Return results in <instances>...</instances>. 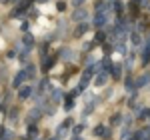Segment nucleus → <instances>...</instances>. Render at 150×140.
<instances>
[{
  "label": "nucleus",
  "instance_id": "nucleus-28",
  "mask_svg": "<svg viewBox=\"0 0 150 140\" xmlns=\"http://www.w3.org/2000/svg\"><path fill=\"white\" fill-rule=\"evenodd\" d=\"M130 134H132V132H130V126H126V128L122 130V134H120V138H122V140H128V138H130Z\"/></svg>",
  "mask_w": 150,
  "mask_h": 140
},
{
  "label": "nucleus",
  "instance_id": "nucleus-38",
  "mask_svg": "<svg viewBox=\"0 0 150 140\" xmlns=\"http://www.w3.org/2000/svg\"><path fill=\"white\" fill-rule=\"evenodd\" d=\"M4 132H6V128H4V126H0V138L4 136Z\"/></svg>",
  "mask_w": 150,
  "mask_h": 140
},
{
  "label": "nucleus",
  "instance_id": "nucleus-39",
  "mask_svg": "<svg viewBox=\"0 0 150 140\" xmlns=\"http://www.w3.org/2000/svg\"><path fill=\"white\" fill-rule=\"evenodd\" d=\"M36 2H38V4H44V2H48V0H36Z\"/></svg>",
  "mask_w": 150,
  "mask_h": 140
},
{
  "label": "nucleus",
  "instance_id": "nucleus-32",
  "mask_svg": "<svg viewBox=\"0 0 150 140\" xmlns=\"http://www.w3.org/2000/svg\"><path fill=\"white\" fill-rule=\"evenodd\" d=\"M56 134H58V138H60V136H64V134H66V126H64V124H60L58 130H56Z\"/></svg>",
  "mask_w": 150,
  "mask_h": 140
},
{
  "label": "nucleus",
  "instance_id": "nucleus-24",
  "mask_svg": "<svg viewBox=\"0 0 150 140\" xmlns=\"http://www.w3.org/2000/svg\"><path fill=\"white\" fill-rule=\"evenodd\" d=\"M110 66H112V62H110V56H104V60L100 62V68L108 72V70H110Z\"/></svg>",
  "mask_w": 150,
  "mask_h": 140
},
{
  "label": "nucleus",
  "instance_id": "nucleus-41",
  "mask_svg": "<svg viewBox=\"0 0 150 140\" xmlns=\"http://www.w3.org/2000/svg\"><path fill=\"white\" fill-rule=\"evenodd\" d=\"M50 140H58V136H56V138H50Z\"/></svg>",
  "mask_w": 150,
  "mask_h": 140
},
{
  "label": "nucleus",
  "instance_id": "nucleus-25",
  "mask_svg": "<svg viewBox=\"0 0 150 140\" xmlns=\"http://www.w3.org/2000/svg\"><path fill=\"white\" fill-rule=\"evenodd\" d=\"M122 122V114H114V116H110V124L112 126H118Z\"/></svg>",
  "mask_w": 150,
  "mask_h": 140
},
{
  "label": "nucleus",
  "instance_id": "nucleus-16",
  "mask_svg": "<svg viewBox=\"0 0 150 140\" xmlns=\"http://www.w3.org/2000/svg\"><path fill=\"white\" fill-rule=\"evenodd\" d=\"M38 118H40V110H38V108L30 110V112H28V124H34V122H38Z\"/></svg>",
  "mask_w": 150,
  "mask_h": 140
},
{
  "label": "nucleus",
  "instance_id": "nucleus-31",
  "mask_svg": "<svg viewBox=\"0 0 150 140\" xmlns=\"http://www.w3.org/2000/svg\"><path fill=\"white\" fill-rule=\"evenodd\" d=\"M82 128H84V124H76V126L72 128V134H74V136H78V134L82 132Z\"/></svg>",
  "mask_w": 150,
  "mask_h": 140
},
{
  "label": "nucleus",
  "instance_id": "nucleus-34",
  "mask_svg": "<svg viewBox=\"0 0 150 140\" xmlns=\"http://www.w3.org/2000/svg\"><path fill=\"white\" fill-rule=\"evenodd\" d=\"M56 10L58 12H64V10H66V2H62V0H60V2L56 4Z\"/></svg>",
  "mask_w": 150,
  "mask_h": 140
},
{
  "label": "nucleus",
  "instance_id": "nucleus-40",
  "mask_svg": "<svg viewBox=\"0 0 150 140\" xmlns=\"http://www.w3.org/2000/svg\"><path fill=\"white\" fill-rule=\"evenodd\" d=\"M72 140H82V138L80 136H72Z\"/></svg>",
  "mask_w": 150,
  "mask_h": 140
},
{
  "label": "nucleus",
  "instance_id": "nucleus-35",
  "mask_svg": "<svg viewBox=\"0 0 150 140\" xmlns=\"http://www.w3.org/2000/svg\"><path fill=\"white\" fill-rule=\"evenodd\" d=\"M128 140H142V132H134V134H130V138Z\"/></svg>",
  "mask_w": 150,
  "mask_h": 140
},
{
  "label": "nucleus",
  "instance_id": "nucleus-5",
  "mask_svg": "<svg viewBox=\"0 0 150 140\" xmlns=\"http://www.w3.org/2000/svg\"><path fill=\"white\" fill-rule=\"evenodd\" d=\"M124 88H126L128 94H134L136 90H138V88H136V82H134V78H132L130 74H128V78L124 80Z\"/></svg>",
  "mask_w": 150,
  "mask_h": 140
},
{
  "label": "nucleus",
  "instance_id": "nucleus-15",
  "mask_svg": "<svg viewBox=\"0 0 150 140\" xmlns=\"http://www.w3.org/2000/svg\"><path fill=\"white\" fill-rule=\"evenodd\" d=\"M28 6H30V2H22V4H18V8H14L10 16H12V18H14V16H20V14H22V12L28 8Z\"/></svg>",
  "mask_w": 150,
  "mask_h": 140
},
{
  "label": "nucleus",
  "instance_id": "nucleus-6",
  "mask_svg": "<svg viewBox=\"0 0 150 140\" xmlns=\"http://www.w3.org/2000/svg\"><path fill=\"white\" fill-rule=\"evenodd\" d=\"M32 94H34V86L26 84V86H22V88H20V92H18V96H20L22 100H26V98H30Z\"/></svg>",
  "mask_w": 150,
  "mask_h": 140
},
{
  "label": "nucleus",
  "instance_id": "nucleus-2",
  "mask_svg": "<svg viewBox=\"0 0 150 140\" xmlns=\"http://www.w3.org/2000/svg\"><path fill=\"white\" fill-rule=\"evenodd\" d=\"M140 60H142V66H148V64H150V36L146 38V42H144V48H142V56H140Z\"/></svg>",
  "mask_w": 150,
  "mask_h": 140
},
{
  "label": "nucleus",
  "instance_id": "nucleus-10",
  "mask_svg": "<svg viewBox=\"0 0 150 140\" xmlns=\"http://www.w3.org/2000/svg\"><path fill=\"white\" fill-rule=\"evenodd\" d=\"M72 18H74L76 22H78V20H80V22H84V20L88 18V14H86V10H84V8H76V10H74V14H72Z\"/></svg>",
  "mask_w": 150,
  "mask_h": 140
},
{
  "label": "nucleus",
  "instance_id": "nucleus-18",
  "mask_svg": "<svg viewBox=\"0 0 150 140\" xmlns=\"http://www.w3.org/2000/svg\"><path fill=\"white\" fill-rule=\"evenodd\" d=\"M36 136H38V128H36L34 124H30V126H28V132H26V138H28V140H34Z\"/></svg>",
  "mask_w": 150,
  "mask_h": 140
},
{
  "label": "nucleus",
  "instance_id": "nucleus-30",
  "mask_svg": "<svg viewBox=\"0 0 150 140\" xmlns=\"http://www.w3.org/2000/svg\"><path fill=\"white\" fill-rule=\"evenodd\" d=\"M146 116H148V108H140V110H138V118H140V120H144Z\"/></svg>",
  "mask_w": 150,
  "mask_h": 140
},
{
  "label": "nucleus",
  "instance_id": "nucleus-23",
  "mask_svg": "<svg viewBox=\"0 0 150 140\" xmlns=\"http://www.w3.org/2000/svg\"><path fill=\"white\" fill-rule=\"evenodd\" d=\"M60 58H62V60H72V50H70V48L60 50Z\"/></svg>",
  "mask_w": 150,
  "mask_h": 140
},
{
  "label": "nucleus",
  "instance_id": "nucleus-17",
  "mask_svg": "<svg viewBox=\"0 0 150 140\" xmlns=\"http://www.w3.org/2000/svg\"><path fill=\"white\" fill-rule=\"evenodd\" d=\"M104 42H106V34H104L102 30H98L96 36H94V44H96V46H102Z\"/></svg>",
  "mask_w": 150,
  "mask_h": 140
},
{
  "label": "nucleus",
  "instance_id": "nucleus-7",
  "mask_svg": "<svg viewBox=\"0 0 150 140\" xmlns=\"http://www.w3.org/2000/svg\"><path fill=\"white\" fill-rule=\"evenodd\" d=\"M106 22H108V14H96V16H94V28L100 30Z\"/></svg>",
  "mask_w": 150,
  "mask_h": 140
},
{
  "label": "nucleus",
  "instance_id": "nucleus-19",
  "mask_svg": "<svg viewBox=\"0 0 150 140\" xmlns=\"http://www.w3.org/2000/svg\"><path fill=\"white\" fill-rule=\"evenodd\" d=\"M24 70H26V78H28V80H32V78L36 76V66L34 64H28Z\"/></svg>",
  "mask_w": 150,
  "mask_h": 140
},
{
  "label": "nucleus",
  "instance_id": "nucleus-29",
  "mask_svg": "<svg viewBox=\"0 0 150 140\" xmlns=\"http://www.w3.org/2000/svg\"><path fill=\"white\" fill-rule=\"evenodd\" d=\"M130 42H132V44H140V36H138V32H132V34H130Z\"/></svg>",
  "mask_w": 150,
  "mask_h": 140
},
{
  "label": "nucleus",
  "instance_id": "nucleus-42",
  "mask_svg": "<svg viewBox=\"0 0 150 140\" xmlns=\"http://www.w3.org/2000/svg\"><path fill=\"white\" fill-rule=\"evenodd\" d=\"M148 116H150V110H148Z\"/></svg>",
  "mask_w": 150,
  "mask_h": 140
},
{
  "label": "nucleus",
  "instance_id": "nucleus-21",
  "mask_svg": "<svg viewBox=\"0 0 150 140\" xmlns=\"http://www.w3.org/2000/svg\"><path fill=\"white\" fill-rule=\"evenodd\" d=\"M88 82H90V80H88V78H84V76L80 78V82H78V86H76V90H78V94L86 90V86H88Z\"/></svg>",
  "mask_w": 150,
  "mask_h": 140
},
{
  "label": "nucleus",
  "instance_id": "nucleus-9",
  "mask_svg": "<svg viewBox=\"0 0 150 140\" xmlns=\"http://www.w3.org/2000/svg\"><path fill=\"white\" fill-rule=\"evenodd\" d=\"M134 82H136V88H142V86H146V84L150 82V72H148V70H144V74L140 76L138 80H134Z\"/></svg>",
  "mask_w": 150,
  "mask_h": 140
},
{
  "label": "nucleus",
  "instance_id": "nucleus-36",
  "mask_svg": "<svg viewBox=\"0 0 150 140\" xmlns=\"http://www.w3.org/2000/svg\"><path fill=\"white\" fill-rule=\"evenodd\" d=\"M8 116H10V120H16V110H14V108L8 112Z\"/></svg>",
  "mask_w": 150,
  "mask_h": 140
},
{
  "label": "nucleus",
  "instance_id": "nucleus-14",
  "mask_svg": "<svg viewBox=\"0 0 150 140\" xmlns=\"http://www.w3.org/2000/svg\"><path fill=\"white\" fill-rule=\"evenodd\" d=\"M88 28H90V26H88L86 22H80L78 26H76V30H74V36H76V38H80L82 34H86V30H88Z\"/></svg>",
  "mask_w": 150,
  "mask_h": 140
},
{
  "label": "nucleus",
  "instance_id": "nucleus-37",
  "mask_svg": "<svg viewBox=\"0 0 150 140\" xmlns=\"http://www.w3.org/2000/svg\"><path fill=\"white\" fill-rule=\"evenodd\" d=\"M84 2H86V0H72V4L78 6V8H80V4H84Z\"/></svg>",
  "mask_w": 150,
  "mask_h": 140
},
{
  "label": "nucleus",
  "instance_id": "nucleus-26",
  "mask_svg": "<svg viewBox=\"0 0 150 140\" xmlns=\"http://www.w3.org/2000/svg\"><path fill=\"white\" fill-rule=\"evenodd\" d=\"M72 108H74V98H66V102H64V110H66V112H70V110H72Z\"/></svg>",
  "mask_w": 150,
  "mask_h": 140
},
{
  "label": "nucleus",
  "instance_id": "nucleus-22",
  "mask_svg": "<svg viewBox=\"0 0 150 140\" xmlns=\"http://www.w3.org/2000/svg\"><path fill=\"white\" fill-rule=\"evenodd\" d=\"M22 42H24V46H26L28 50H30V48L34 46V36H32V34H26V36H24V40H22Z\"/></svg>",
  "mask_w": 150,
  "mask_h": 140
},
{
  "label": "nucleus",
  "instance_id": "nucleus-13",
  "mask_svg": "<svg viewBox=\"0 0 150 140\" xmlns=\"http://www.w3.org/2000/svg\"><path fill=\"white\" fill-rule=\"evenodd\" d=\"M110 8H112V12H116L118 16H122V12H124V4H122L120 0H114V2L110 4Z\"/></svg>",
  "mask_w": 150,
  "mask_h": 140
},
{
  "label": "nucleus",
  "instance_id": "nucleus-11",
  "mask_svg": "<svg viewBox=\"0 0 150 140\" xmlns=\"http://www.w3.org/2000/svg\"><path fill=\"white\" fill-rule=\"evenodd\" d=\"M140 0H130V4H128V10H130V14L132 16H138V12H140Z\"/></svg>",
  "mask_w": 150,
  "mask_h": 140
},
{
  "label": "nucleus",
  "instance_id": "nucleus-1",
  "mask_svg": "<svg viewBox=\"0 0 150 140\" xmlns=\"http://www.w3.org/2000/svg\"><path fill=\"white\" fill-rule=\"evenodd\" d=\"M94 136L108 140L110 136H112V130L108 128V126H102V124H98V126H94Z\"/></svg>",
  "mask_w": 150,
  "mask_h": 140
},
{
  "label": "nucleus",
  "instance_id": "nucleus-8",
  "mask_svg": "<svg viewBox=\"0 0 150 140\" xmlns=\"http://www.w3.org/2000/svg\"><path fill=\"white\" fill-rule=\"evenodd\" d=\"M106 82H108V72H106V70L98 72V74H96V80H94V84H96V86H104Z\"/></svg>",
  "mask_w": 150,
  "mask_h": 140
},
{
  "label": "nucleus",
  "instance_id": "nucleus-33",
  "mask_svg": "<svg viewBox=\"0 0 150 140\" xmlns=\"http://www.w3.org/2000/svg\"><path fill=\"white\" fill-rule=\"evenodd\" d=\"M102 48H104V54L108 56V54H110V50H112L114 46H112V44H108V42H104V44H102Z\"/></svg>",
  "mask_w": 150,
  "mask_h": 140
},
{
  "label": "nucleus",
  "instance_id": "nucleus-12",
  "mask_svg": "<svg viewBox=\"0 0 150 140\" xmlns=\"http://www.w3.org/2000/svg\"><path fill=\"white\" fill-rule=\"evenodd\" d=\"M24 80H28V78H26V70H20V72L16 74L14 82H12V84H14V88H18V86H20V84H22Z\"/></svg>",
  "mask_w": 150,
  "mask_h": 140
},
{
  "label": "nucleus",
  "instance_id": "nucleus-27",
  "mask_svg": "<svg viewBox=\"0 0 150 140\" xmlns=\"http://www.w3.org/2000/svg\"><path fill=\"white\" fill-rule=\"evenodd\" d=\"M60 98H62V90L56 88V90L52 92V102H60Z\"/></svg>",
  "mask_w": 150,
  "mask_h": 140
},
{
  "label": "nucleus",
  "instance_id": "nucleus-20",
  "mask_svg": "<svg viewBox=\"0 0 150 140\" xmlns=\"http://www.w3.org/2000/svg\"><path fill=\"white\" fill-rule=\"evenodd\" d=\"M50 92V80H48V78H42V80H40V86H38V92Z\"/></svg>",
  "mask_w": 150,
  "mask_h": 140
},
{
  "label": "nucleus",
  "instance_id": "nucleus-3",
  "mask_svg": "<svg viewBox=\"0 0 150 140\" xmlns=\"http://www.w3.org/2000/svg\"><path fill=\"white\" fill-rule=\"evenodd\" d=\"M54 62H56L54 56H46V54H42V72H48V70L54 66Z\"/></svg>",
  "mask_w": 150,
  "mask_h": 140
},
{
  "label": "nucleus",
  "instance_id": "nucleus-4",
  "mask_svg": "<svg viewBox=\"0 0 150 140\" xmlns=\"http://www.w3.org/2000/svg\"><path fill=\"white\" fill-rule=\"evenodd\" d=\"M108 74H110L114 80H120V78H122V64H112L110 70H108Z\"/></svg>",
  "mask_w": 150,
  "mask_h": 140
}]
</instances>
